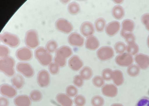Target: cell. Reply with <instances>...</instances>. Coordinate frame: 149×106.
Instances as JSON below:
<instances>
[{
	"instance_id": "83f0119b",
	"label": "cell",
	"mask_w": 149,
	"mask_h": 106,
	"mask_svg": "<svg viewBox=\"0 0 149 106\" xmlns=\"http://www.w3.org/2000/svg\"><path fill=\"white\" fill-rule=\"evenodd\" d=\"M29 97L31 100L34 102H38L40 101L42 97V93L39 90H33L30 94Z\"/></svg>"
},
{
	"instance_id": "74e56055",
	"label": "cell",
	"mask_w": 149,
	"mask_h": 106,
	"mask_svg": "<svg viewBox=\"0 0 149 106\" xmlns=\"http://www.w3.org/2000/svg\"><path fill=\"white\" fill-rule=\"evenodd\" d=\"M59 67L58 66L55 62H52L49 65V71L52 74L56 75L59 72Z\"/></svg>"
},
{
	"instance_id": "d4e9b609",
	"label": "cell",
	"mask_w": 149,
	"mask_h": 106,
	"mask_svg": "<svg viewBox=\"0 0 149 106\" xmlns=\"http://www.w3.org/2000/svg\"><path fill=\"white\" fill-rule=\"evenodd\" d=\"M112 12L113 17L118 19H121L125 15L124 9L120 6L114 7L112 9Z\"/></svg>"
},
{
	"instance_id": "7bdbcfd3",
	"label": "cell",
	"mask_w": 149,
	"mask_h": 106,
	"mask_svg": "<svg viewBox=\"0 0 149 106\" xmlns=\"http://www.w3.org/2000/svg\"><path fill=\"white\" fill-rule=\"evenodd\" d=\"M123 37L125 38L126 42L128 44L134 43L135 40V37L134 35L131 33L126 34Z\"/></svg>"
},
{
	"instance_id": "cb8c5ba5",
	"label": "cell",
	"mask_w": 149,
	"mask_h": 106,
	"mask_svg": "<svg viewBox=\"0 0 149 106\" xmlns=\"http://www.w3.org/2000/svg\"><path fill=\"white\" fill-rule=\"evenodd\" d=\"M12 83L14 87L17 89H20L24 84V79L22 76L17 74L14 76L11 80Z\"/></svg>"
},
{
	"instance_id": "f6af8a7d",
	"label": "cell",
	"mask_w": 149,
	"mask_h": 106,
	"mask_svg": "<svg viewBox=\"0 0 149 106\" xmlns=\"http://www.w3.org/2000/svg\"><path fill=\"white\" fill-rule=\"evenodd\" d=\"M141 20L147 29L149 30V14L143 15L142 17Z\"/></svg>"
},
{
	"instance_id": "60d3db41",
	"label": "cell",
	"mask_w": 149,
	"mask_h": 106,
	"mask_svg": "<svg viewBox=\"0 0 149 106\" xmlns=\"http://www.w3.org/2000/svg\"><path fill=\"white\" fill-rule=\"evenodd\" d=\"M73 83L77 87H81L84 84L83 79L80 75H77L74 76L73 78Z\"/></svg>"
},
{
	"instance_id": "f546056e",
	"label": "cell",
	"mask_w": 149,
	"mask_h": 106,
	"mask_svg": "<svg viewBox=\"0 0 149 106\" xmlns=\"http://www.w3.org/2000/svg\"><path fill=\"white\" fill-rule=\"evenodd\" d=\"M68 8L69 12L72 14H77L80 9L79 4L76 2H72L69 4Z\"/></svg>"
},
{
	"instance_id": "ab89813d",
	"label": "cell",
	"mask_w": 149,
	"mask_h": 106,
	"mask_svg": "<svg viewBox=\"0 0 149 106\" xmlns=\"http://www.w3.org/2000/svg\"><path fill=\"white\" fill-rule=\"evenodd\" d=\"M136 106H149V98L143 96L138 100Z\"/></svg>"
},
{
	"instance_id": "8fae6325",
	"label": "cell",
	"mask_w": 149,
	"mask_h": 106,
	"mask_svg": "<svg viewBox=\"0 0 149 106\" xmlns=\"http://www.w3.org/2000/svg\"><path fill=\"white\" fill-rule=\"evenodd\" d=\"M33 53L29 48L23 47L18 49L16 52L17 58L22 61H27L32 57Z\"/></svg>"
},
{
	"instance_id": "44dd1931",
	"label": "cell",
	"mask_w": 149,
	"mask_h": 106,
	"mask_svg": "<svg viewBox=\"0 0 149 106\" xmlns=\"http://www.w3.org/2000/svg\"><path fill=\"white\" fill-rule=\"evenodd\" d=\"M111 78L114 84L118 86L122 85L124 82L123 73L120 70H116L112 71Z\"/></svg>"
},
{
	"instance_id": "7402d4cb",
	"label": "cell",
	"mask_w": 149,
	"mask_h": 106,
	"mask_svg": "<svg viewBox=\"0 0 149 106\" xmlns=\"http://www.w3.org/2000/svg\"><path fill=\"white\" fill-rule=\"evenodd\" d=\"M99 42L97 38L95 36H91L88 37L86 40V47L90 50H95L99 47Z\"/></svg>"
},
{
	"instance_id": "d6986e66",
	"label": "cell",
	"mask_w": 149,
	"mask_h": 106,
	"mask_svg": "<svg viewBox=\"0 0 149 106\" xmlns=\"http://www.w3.org/2000/svg\"><path fill=\"white\" fill-rule=\"evenodd\" d=\"M57 102L61 106H72L73 105L72 100L66 94L61 93L56 96Z\"/></svg>"
},
{
	"instance_id": "b9f144b4",
	"label": "cell",
	"mask_w": 149,
	"mask_h": 106,
	"mask_svg": "<svg viewBox=\"0 0 149 106\" xmlns=\"http://www.w3.org/2000/svg\"><path fill=\"white\" fill-rule=\"evenodd\" d=\"M54 62L56 63L59 67H63L66 64V59L56 55L54 59Z\"/></svg>"
},
{
	"instance_id": "9a60e30c",
	"label": "cell",
	"mask_w": 149,
	"mask_h": 106,
	"mask_svg": "<svg viewBox=\"0 0 149 106\" xmlns=\"http://www.w3.org/2000/svg\"><path fill=\"white\" fill-rule=\"evenodd\" d=\"M68 64L69 67L74 71H78L83 66L82 60L77 55H73L69 59Z\"/></svg>"
},
{
	"instance_id": "3957f363",
	"label": "cell",
	"mask_w": 149,
	"mask_h": 106,
	"mask_svg": "<svg viewBox=\"0 0 149 106\" xmlns=\"http://www.w3.org/2000/svg\"><path fill=\"white\" fill-rule=\"evenodd\" d=\"M25 42L29 48H34L37 47L39 43L37 32L34 30H30L26 35Z\"/></svg>"
},
{
	"instance_id": "4fadbf2b",
	"label": "cell",
	"mask_w": 149,
	"mask_h": 106,
	"mask_svg": "<svg viewBox=\"0 0 149 106\" xmlns=\"http://www.w3.org/2000/svg\"><path fill=\"white\" fill-rule=\"evenodd\" d=\"M68 42L71 45L77 47H81L84 42V39L79 34L74 32L68 36Z\"/></svg>"
},
{
	"instance_id": "5bb4252c",
	"label": "cell",
	"mask_w": 149,
	"mask_h": 106,
	"mask_svg": "<svg viewBox=\"0 0 149 106\" xmlns=\"http://www.w3.org/2000/svg\"><path fill=\"white\" fill-rule=\"evenodd\" d=\"M102 94L106 97L113 98L117 95L118 90L116 86L113 84H106L102 89Z\"/></svg>"
},
{
	"instance_id": "52a82bcc",
	"label": "cell",
	"mask_w": 149,
	"mask_h": 106,
	"mask_svg": "<svg viewBox=\"0 0 149 106\" xmlns=\"http://www.w3.org/2000/svg\"><path fill=\"white\" fill-rule=\"evenodd\" d=\"M97 54L99 59L102 61H105L111 58L114 55V51L110 47H103L99 48Z\"/></svg>"
},
{
	"instance_id": "7c38bea8",
	"label": "cell",
	"mask_w": 149,
	"mask_h": 106,
	"mask_svg": "<svg viewBox=\"0 0 149 106\" xmlns=\"http://www.w3.org/2000/svg\"><path fill=\"white\" fill-rule=\"evenodd\" d=\"M135 60L138 67L142 69H146L149 66V57L147 55L137 54L135 57Z\"/></svg>"
},
{
	"instance_id": "f35d334b",
	"label": "cell",
	"mask_w": 149,
	"mask_h": 106,
	"mask_svg": "<svg viewBox=\"0 0 149 106\" xmlns=\"http://www.w3.org/2000/svg\"><path fill=\"white\" fill-rule=\"evenodd\" d=\"M112 72V71L110 69L107 68L104 69L102 73V76L103 79L107 81L111 80Z\"/></svg>"
},
{
	"instance_id": "e575fe53",
	"label": "cell",
	"mask_w": 149,
	"mask_h": 106,
	"mask_svg": "<svg viewBox=\"0 0 149 106\" xmlns=\"http://www.w3.org/2000/svg\"><path fill=\"white\" fill-rule=\"evenodd\" d=\"M78 91L77 88L72 85L69 86L66 89V93L70 97H75L77 95Z\"/></svg>"
},
{
	"instance_id": "4316f807",
	"label": "cell",
	"mask_w": 149,
	"mask_h": 106,
	"mask_svg": "<svg viewBox=\"0 0 149 106\" xmlns=\"http://www.w3.org/2000/svg\"><path fill=\"white\" fill-rule=\"evenodd\" d=\"M127 73L131 77H136L140 74V68L137 65L132 64L128 68Z\"/></svg>"
},
{
	"instance_id": "7dc6e473",
	"label": "cell",
	"mask_w": 149,
	"mask_h": 106,
	"mask_svg": "<svg viewBox=\"0 0 149 106\" xmlns=\"http://www.w3.org/2000/svg\"><path fill=\"white\" fill-rule=\"evenodd\" d=\"M111 106H124L121 104L115 103L112 104Z\"/></svg>"
},
{
	"instance_id": "1f68e13d",
	"label": "cell",
	"mask_w": 149,
	"mask_h": 106,
	"mask_svg": "<svg viewBox=\"0 0 149 106\" xmlns=\"http://www.w3.org/2000/svg\"><path fill=\"white\" fill-rule=\"evenodd\" d=\"M139 47L135 43L128 44L126 46V50L128 53L132 55L136 54L139 51Z\"/></svg>"
},
{
	"instance_id": "bcb514c9",
	"label": "cell",
	"mask_w": 149,
	"mask_h": 106,
	"mask_svg": "<svg viewBox=\"0 0 149 106\" xmlns=\"http://www.w3.org/2000/svg\"><path fill=\"white\" fill-rule=\"evenodd\" d=\"M9 101L6 98L1 97L0 98V106H8Z\"/></svg>"
},
{
	"instance_id": "9c48e42d",
	"label": "cell",
	"mask_w": 149,
	"mask_h": 106,
	"mask_svg": "<svg viewBox=\"0 0 149 106\" xmlns=\"http://www.w3.org/2000/svg\"><path fill=\"white\" fill-rule=\"evenodd\" d=\"M56 26L59 31L66 33L71 32L73 28L72 24L70 22L62 18L57 20L56 23Z\"/></svg>"
},
{
	"instance_id": "681fc988",
	"label": "cell",
	"mask_w": 149,
	"mask_h": 106,
	"mask_svg": "<svg viewBox=\"0 0 149 106\" xmlns=\"http://www.w3.org/2000/svg\"><path fill=\"white\" fill-rule=\"evenodd\" d=\"M115 1L117 3H120L122 1Z\"/></svg>"
},
{
	"instance_id": "8992f818",
	"label": "cell",
	"mask_w": 149,
	"mask_h": 106,
	"mask_svg": "<svg viewBox=\"0 0 149 106\" xmlns=\"http://www.w3.org/2000/svg\"><path fill=\"white\" fill-rule=\"evenodd\" d=\"M115 61L118 65L121 66H130L132 65L133 59L132 55L128 53L119 54L116 57Z\"/></svg>"
},
{
	"instance_id": "8d00e7d4",
	"label": "cell",
	"mask_w": 149,
	"mask_h": 106,
	"mask_svg": "<svg viewBox=\"0 0 149 106\" xmlns=\"http://www.w3.org/2000/svg\"><path fill=\"white\" fill-rule=\"evenodd\" d=\"M74 102L77 106H84L86 103V99L83 95H78L74 98Z\"/></svg>"
},
{
	"instance_id": "e0dca14e",
	"label": "cell",
	"mask_w": 149,
	"mask_h": 106,
	"mask_svg": "<svg viewBox=\"0 0 149 106\" xmlns=\"http://www.w3.org/2000/svg\"><path fill=\"white\" fill-rule=\"evenodd\" d=\"M120 27V23L117 21H113L107 24L105 28V31L109 36H113L118 32Z\"/></svg>"
},
{
	"instance_id": "ee69618b",
	"label": "cell",
	"mask_w": 149,
	"mask_h": 106,
	"mask_svg": "<svg viewBox=\"0 0 149 106\" xmlns=\"http://www.w3.org/2000/svg\"><path fill=\"white\" fill-rule=\"evenodd\" d=\"M9 53V48L4 45H1V58L7 57Z\"/></svg>"
},
{
	"instance_id": "6da1fadb",
	"label": "cell",
	"mask_w": 149,
	"mask_h": 106,
	"mask_svg": "<svg viewBox=\"0 0 149 106\" xmlns=\"http://www.w3.org/2000/svg\"><path fill=\"white\" fill-rule=\"evenodd\" d=\"M15 65L14 59L11 57L7 56L1 59V70L8 76H14Z\"/></svg>"
},
{
	"instance_id": "d6a6232c",
	"label": "cell",
	"mask_w": 149,
	"mask_h": 106,
	"mask_svg": "<svg viewBox=\"0 0 149 106\" xmlns=\"http://www.w3.org/2000/svg\"><path fill=\"white\" fill-rule=\"evenodd\" d=\"M104 103V99L100 96H95L93 97L91 100V103L93 106H102Z\"/></svg>"
},
{
	"instance_id": "484cf974",
	"label": "cell",
	"mask_w": 149,
	"mask_h": 106,
	"mask_svg": "<svg viewBox=\"0 0 149 106\" xmlns=\"http://www.w3.org/2000/svg\"><path fill=\"white\" fill-rule=\"evenodd\" d=\"M93 71L92 69L88 66L84 67L79 72V74L82 78L85 80L91 79L93 76Z\"/></svg>"
},
{
	"instance_id": "4dcf8cb0",
	"label": "cell",
	"mask_w": 149,
	"mask_h": 106,
	"mask_svg": "<svg viewBox=\"0 0 149 106\" xmlns=\"http://www.w3.org/2000/svg\"><path fill=\"white\" fill-rule=\"evenodd\" d=\"M57 47V42L54 40H51L47 43L46 49L48 52L51 53L56 51Z\"/></svg>"
},
{
	"instance_id": "d590c367",
	"label": "cell",
	"mask_w": 149,
	"mask_h": 106,
	"mask_svg": "<svg viewBox=\"0 0 149 106\" xmlns=\"http://www.w3.org/2000/svg\"><path fill=\"white\" fill-rule=\"evenodd\" d=\"M93 85L97 88H101L105 83L104 80L102 77L99 76L94 77L92 81Z\"/></svg>"
},
{
	"instance_id": "603a6c76",
	"label": "cell",
	"mask_w": 149,
	"mask_h": 106,
	"mask_svg": "<svg viewBox=\"0 0 149 106\" xmlns=\"http://www.w3.org/2000/svg\"><path fill=\"white\" fill-rule=\"evenodd\" d=\"M72 53V50L70 47L64 45L57 49L56 55L66 59L70 57Z\"/></svg>"
},
{
	"instance_id": "7a4b0ae2",
	"label": "cell",
	"mask_w": 149,
	"mask_h": 106,
	"mask_svg": "<svg viewBox=\"0 0 149 106\" xmlns=\"http://www.w3.org/2000/svg\"><path fill=\"white\" fill-rule=\"evenodd\" d=\"M35 55L40 63L43 66L49 65L52 63V55L43 47L37 48L35 51Z\"/></svg>"
},
{
	"instance_id": "c3c4849f",
	"label": "cell",
	"mask_w": 149,
	"mask_h": 106,
	"mask_svg": "<svg viewBox=\"0 0 149 106\" xmlns=\"http://www.w3.org/2000/svg\"><path fill=\"white\" fill-rule=\"evenodd\" d=\"M147 43L148 46L149 47V35L147 39Z\"/></svg>"
},
{
	"instance_id": "30bf717a",
	"label": "cell",
	"mask_w": 149,
	"mask_h": 106,
	"mask_svg": "<svg viewBox=\"0 0 149 106\" xmlns=\"http://www.w3.org/2000/svg\"><path fill=\"white\" fill-rule=\"evenodd\" d=\"M1 93L5 97L13 98L15 97L17 92L13 87L6 84L2 85L0 88Z\"/></svg>"
},
{
	"instance_id": "f907efd6",
	"label": "cell",
	"mask_w": 149,
	"mask_h": 106,
	"mask_svg": "<svg viewBox=\"0 0 149 106\" xmlns=\"http://www.w3.org/2000/svg\"><path fill=\"white\" fill-rule=\"evenodd\" d=\"M148 95H149V89L148 91Z\"/></svg>"
},
{
	"instance_id": "5b68a950",
	"label": "cell",
	"mask_w": 149,
	"mask_h": 106,
	"mask_svg": "<svg viewBox=\"0 0 149 106\" xmlns=\"http://www.w3.org/2000/svg\"><path fill=\"white\" fill-rule=\"evenodd\" d=\"M16 69L18 72L27 78H31L34 74L33 68L30 64L27 63H19L17 65Z\"/></svg>"
},
{
	"instance_id": "277c9868",
	"label": "cell",
	"mask_w": 149,
	"mask_h": 106,
	"mask_svg": "<svg viewBox=\"0 0 149 106\" xmlns=\"http://www.w3.org/2000/svg\"><path fill=\"white\" fill-rule=\"evenodd\" d=\"M1 40L3 43L12 47H17L19 43V39L17 35L8 32L1 35Z\"/></svg>"
},
{
	"instance_id": "ac0fdd59",
	"label": "cell",
	"mask_w": 149,
	"mask_h": 106,
	"mask_svg": "<svg viewBox=\"0 0 149 106\" xmlns=\"http://www.w3.org/2000/svg\"><path fill=\"white\" fill-rule=\"evenodd\" d=\"M14 102L16 106H31V105L30 98L26 95L17 96L14 99Z\"/></svg>"
},
{
	"instance_id": "836d02e7",
	"label": "cell",
	"mask_w": 149,
	"mask_h": 106,
	"mask_svg": "<svg viewBox=\"0 0 149 106\" xmlns=\"http://www.w3.org/2000/svg\"><path fill=\"white\" fill-rule=\"evenodd\" d=\"M116 52L118 54H122L125 52L126 49V46L125 44L122 42H117L114 46Z\"/></svg>"
},
{
	"instance_id": "ffe728a7",
	"label": "cell",
	"mask_w": 149,
	"mask_h": 106,
	"mask_svg": "<svg viewBox=\"0 0 149 106\" xmlns=\"http://www.w3.org/2000/svg\"><path fill=\"white\" fill-rule=\"evenodd\" d=\"M135 24L134 22L130 19L125 20L122 23V28L121 35L123 37L128 33H131L134 28Z\"/></svg>"
},
{
	"instance_id": "2e32d148",
	"label": "cell",
	"mask_w": 149,
	"mask_h": 106,
	"mask_svg": "<svg viewBox=\"0 0 149 106\" xmlns=\"http://www.w3.org/2000/svg\"><path fill=\"white\" fill-rule=\"evenodd\" d=\"M80 29L81 34L84 36L86 37L92 36L94 31L93 24L88 21L84 22L81 25Z\"/></svg>"
},
{
	"instance_id": "f1b7e54d",
	"label": "cell",
	"mask_w": 149,
	"mask_h": 106,
	"mask_svg": "<svg viewBox=\"0 0 149 106\" xmlns=\"http://www.w3.org/2000/svg\"><path fill=\"white\" fill-rule=\"evenodd\" d=\"M106 25L105 20L102 18L97 19L95 23V26L97 31L101 32L103 31Z\"/></svg>"
},
{
	"instance_id": "ba28073f",
	"label": "cell",
	"mask_w": 149,
	"mask_h": 106,
	"mask_svg": "<svg viewBox=\"0 0 149 106\" xmlns=\"http://www.w3.org/2000/svg\"><path fill=\"white\" fill-rule=\"evenodd\" d=\"M37 80L40 86L43 88L47 87L50 83V75L47 71L42 70L38 73Z\"/></svg>"
}]
</instances>
